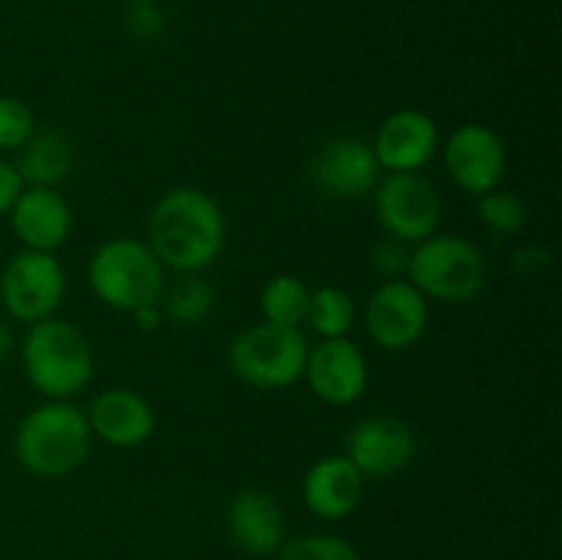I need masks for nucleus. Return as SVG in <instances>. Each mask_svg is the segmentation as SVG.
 <instances>
[{
    "instance_id": "nucleus-1",
    "label": "nucleus",
    "mask_w": 562,
    "mask_h": 560,
    "mask_svg": "<svg viewBox=\"0 0 562 560\" xmlns=\"http://www.w3.org/2000/svg\"><path fill=\"white\" fill-rule=\"evenodd\" d=\"M165 269L201 275L225 247V214L201 187H173L148 214V239Z\"/></svg>"
},
{
    "instance_id": "nucleus-10",
    "label": "nucleus",
    "mask_w": 562,
    "mask_h": 560,
    "mask_svg": "<svg viewBox=\"0 0 562 560\" xmlns=\"http://www.w3.org/2000/svg\"><path fill=\"white\" fill-rule=\"evenodd\" d=\"M313 187L324 198L333 201H360L371 195L376 181L382 179V168L376 163L371 143L360 137H333L311 159Z\"/></svg>"
},
{
    "instance_id": "nucleus-4",
    "label": "nucleus",
    "mask_w": 562,
    "mask_h": 560,
    "mask_svg": "<svg viewBox=\"0 0 562 560\" xmlns=\"http://www.w3.org/2000/svg\"><path fill=\"white\" fill-rule=\"evenodd\" d=\"M88 285L104 307L132 313L159 302L165 267L143 239L115 236L102 242L88 261Z\"/></svg>"
},
{
    "instance_id": "nucleus-20",
    "label": "nucleus",
    "mask_w": 562,
    "mask_h": 560,
    "mask_svg": "<svg viewBox=\"0 0 562 560\" xmlns=\"http://www.w3.org/2000/svg\"><path fill=\"white\" fill-rule=\"evenodd\" d=\"M165 318L176 327H195L214 311V289L201 275H179L159 296Z\"/></svg>"
},
{
    "instance_id": "nucleus-22",
    "label": "nucleus",
    "mask_w": 562,
    "mask_h": 560,
    "mask_svg": "<svg viewBox=\"0 0 562 560\" xmlns=\"http://www.w3.org/2000/svg\"><path fill=\"white\" fill-rule=\"evenodd\" d=\"M307 302H311V289L300 275H274L261 291V316L263 322L278 324V327H302L307 316Z\"/></svg>"
},
{
    "instance_id": "nucleus-12",
    "label": "nucleus",
    "mask_w": 562,
    "mask_h": 560,
    "mask_svg": "<svg viewBox=\"0 0 562 560\" xmlns=\"http://www.w3.org/2000/svg\"><path fill=\"white\" fill-rule=\"evenodd\" d=\"M302 379L329 406H349L368 390V360L351 338H327L307 349Z\"/></svg>"
},
{
    "instance_id": "nucleus-31",
    "label": "nucleus",
    "mask_w": 562,
    "mask_h": 560,
    "mask_svg": "<svg viewBox=\"0 0 562 560\" xmlns=\"http://www.w3.org/2000/svg\"><path fill=\"white\" fill-rule=\"evenodd\" d=\"M11 346H14V335H11V329L0 322V360H3V357H9Z\"/></svg>"
},
{
    "instance_id": "nucleus-8",
    "label": "nucleus",
    "mask_w": 562,
    "mask_h": 560,
    "mask_svg": "<svg viewBox=\"0 0 562 560\" xmlns=\"http://www.w3.org/2000/svg\"><path fill=\"white\" fill-rule=\"evenodd\" d=\"M64 294L66 272L55 253L20 250L0 272V302L14 322L36 324L55 316Z\"/></svg>"
},
{
    "instance_id": "nucleus-9",
    "label": "nucleus",
    "mask_w": 562,
    "mask_h": 560,
    "mask_svg": "<svg viewBox=\"0 0 562 560\" xmlns=\"http://www.w3.org/2000/svg\"><path fill=\"white\" fill-rule=\"evenodd\" d=\"M442 163L450 181L467 195L477 198L497 190L508 170V152L505 143L492 126L486 124H461L453 135L445 141Z\"/></svg>"
},
{
    "instance_id": "nucleus-15",
    "label": "nucleus",
    "mask_w": 562,
    "mask_h": 560,
    "mask_svg": "<svg viewBox=\"0 0 562 560\" xmlns=\"http://www.w3.org/2000/svg\"><path fill=\"white\" fill-rule=\"evenodd\" d=\"M93 439L119 450L140 448L157 428V415L146 395L132 388H108L86 410Z\"/></svg>"
},
{
    "instance_id": "nucleus-18",
    "label": "nucleus",
    "mask_w": 562,
    "mask_h": 560,
    "mask_svg": "<svg viewBox=\"0 0 562 560\" xmlns=\"http://www.w3.org/2000/svg\"><path fill=\"white\" fill-rule=\"evenodd\" d=\"M225 527L231 541L247 555H272L283 547V511L263 489H241L234 494L225 511Z\"/></svg>"
},
{
    "instance_id": "nucleus-29",
    "label": "nucleus",
    "mask_w": 562,
    "mask_h": 560,
    "mask_svg": "<svg viewBox=\"0 0 562 560\" xmlns=\"http://www.w3.org/2000/svg\"><path fill=\"white\" fill-rule=\"evenodd\" d=\"M549 253L541 250L538 245H530V247H521V250L514 253V264L519 272H541L543 267L549 264Z\"/></svg>"
},
{
    "instance_id": "nucleus-13",
    "label": "nucleus",
    "mask_w": 562,
    "mask_h": 560,
    "mask_svg": "<svg viewBox=\"0 0 562 560\" xmlns=\"http://www.w3.org/2000/svg\"><path fill=\"white\" fill-rule=\"evenodd\" d=\"M417 453V437L395 415H373L355 423L346 439V459L362 478H390L404 470Z\"/></svg>"
},
{
    "instance_id": "nucleus-7",
    "label": "nucleus",
    "mask_w": 562,
    "mask_h": 560,
    "mask_svg": "<svg viewBox=\"0 0 562 560\" xmlns=\"http://www.w3.org/2000/svg\"><path fill=\"white\" fill-rule=\"evenodd\" d=\"M373 214L384 236L417 245L437 234L442 198L423 173H387L373 187Z\"/></svg>"
},
{
    "instance_id": "nucleus-17",
    "label": "nucleus",
    "mask_w": 562,
    "mask_h": 560,
    "mask_svg": "<svg viewBox=\"0 0 562 560\" xmlns=\"http://www.w3.org/2000/svg\"><path fill=\"white\" fill-rule=\"evenodd\" d=\"M366 494V478L346 453L322 456L302 478V500L318 519H344L355 514Z\"/></svg>"
},
{
    "instance_id": "nucleus-30",
    "label": "nucleus",
    "mask_w": 562,
    "mask_h": 560,
    "mask_svg": "<svg viewBox=\"0 0 562 560\" xmlns=\"http://www.w3.org/2000/svg\"><path fill=\"white\" fill-rule=\"evenodd\" d=\"M130 316L135 318L137 327L146 329V333H154V329L162 327V322H165V313H162V307H159V302H151V305L137 307V311H132Z\"/></svg>"
},
{
    "instance_id": "nucleus-26",
    "label": "nucleus",
    "mask_w": 562,
    "mask_h": 560,
    "mask_svg": "<svg viewBox=\"0 0 562 560\" xmlns=\"http://www.w3.org/2000/svg\"><path fill=\"white\" fill-rule=\"evenodd\" d=\"M412 247L406 242L384 236L371 247V269L384 280H406Z\"/></svg>"
},
{
    "instance_id": "nucleus-19",
    "label": "nucleus",
    "mask_w": 562,
    "mask_h": 560,
    "mask_svg": "<svg viewBox=\"0 0 562 560\" xmlns=\"http://www.w3.org/2000/svg\"><path fill=\"white\" fill-rule=\"evenodd\" d=\"M75 148L64 132H33L31 141L16 148L14 168L25 187H58L69 176Z\"/></svg>"
},
{
    "instance_id": "nucleus-5",
    "label": "nucleus",
    "mask_w": 562,
    "mask_h": 560,
    "mask_svg": "<svg viewBox=\"0 0 562 560\" xmlns=\"http://www.w3.org/2000/svg\"><path fill=\"white\" fill-rule=\"evenodd\" d=\"M406 280L426 300L464 305L486 285V258L467 236L431 234L412 247Z\"/></svg>"
},
{
    "instance_id": "nucleus-25",
    "label": "nucleus",
    "mask_w": 562,
    "mask_h": 560,
    "mask_svg": "<svg viewBox=\"0 0 562 560\" xmlns=\"http://www.w3.org/2000/svg\"><path fill=\"white\" fill-rule=\"evenodd\" d=\"M36 132L33 110L20 97H0V152H16Z\"/></svg>"
},
{
    "instance_id": "nucleus-14",
    "label": "nucleus",
    "mask_w": 562,
    "mask_h": 560,
    "mask_svg": "<svg viewBox=\"0 0 562 560\" xmlns=\"http://www.w3.org/2000/svg\"><path fill=\"white\" fill-rule=\"evenodd\" d=\"M439 126L423 110H395L379 124L371 148L387 173H420L439 152Z\"/></svg>"
},
{
    "instance_id": "nucleus-23",
    "label": "nucleus",
    "mask_w": 562,
    "mask_h": 560,
    "mask_svg": "<svg viewBox=\"0 0 562 560\" xmlns=\"http://www.w3.org/2000/svg\"><path fill=\"white\" fill-rule=\"evenodd\" d=\"M477 220L492 236H514L530 223V209L516 192L492 190L477 195Z\"/></svg>"
},
{
    "instance_id": "nucleus-21",
    "label": "nucleus",
    "mask_w": 562,
    "mask_h": 560,
    "mask_svg": "<svg viewBox=\"0 0 562 560\" xmlns=\"http://www.w3.org/2000/svg\"><path fill=\"white\" fill-rule=\"evenodd\" d=\"M305 324L322 340L349 338L351 327L357 324V305L351 294L340 285H322L311 291Z\"/></svg>"
},
{
    "instance_id": "nucleus-6",
    "label": "nucleus",
    "mask_w": 562,
    "mask_h": 560,
    "mask_svg": "<svg viewBox=\"0 0 562 560\" xmlns=\"http://www.w3.org/2000/svg\"><path fill=\"white\" fill-rule=\"evenodd\" d=\"M305 333L300 327L252 324L241 329L228 346V368L239 382L252 390H285L305 373L307 360Z\"/></svg>"
},
{
    "instance_id": "nucleus-32",
    "label": "nucleus",
    "mask_w": 562,
    "mask_h": 560,
    "mask_svg": "<svg viewBox=\"0 0 562 560\" xmlns=\"http://www.w3.org/2000/svg\"><path fill=\"white\" fill-rule=\"evenodd\" d=\"M132 3H157V0H132Z\"/></svg>"
},
{
    "instance_id": "nucleus-2",
    "label": "nucleus",
    "mask_w": 562,
    "mask_h": 560,
    "mask_svg": "<svg viewBox=\"0 0 562 560\" xmlns=\"http://www.w3.org/2000/svg\"><path fill=\"white\" fill-rule=\"evenodd\" d=\"M93 448L86 410L75 401L47 399L33 406L14 432V456L31 475L55 481L80 470Z\"/></svg>"
},
{
    "instance_id": "nucleus-3",
    "label": "nucleus",
    "mask_w": 562,
    "mask_h": 560,
    "mask_svg": "<svg viewBox=\"0 0 562 560\" xmlns=\"http://www.w3.org/2000/svg\"><path fill=\"white\" fill-rule=\"evenodd\" d=\"M25 379L44 399L71 401L93 379V349L80 327L66 318L27 324L20 346Z\"/></svg>"
},
{
    "instance_id": "nucleus-16",
    "label": "nucleus",
    "mask_w": 562,
    "mask_h": 560,
    "mask_svg": "<svg viewBox=\"0 0 562 560\" xmlns=\"http://www.w3.org/2000/svg\"><path fill=\"white\" fill-rule=\"evenodd\" d=\"M22 250L55 253L69 242L75 214L58 187H25L9 212Z\"/></svg>"
},
{
    "instance_id": "nucleus-28",
    "label": "nucleus",
    "mask_w": 562,
    "mask_h": 560,
    "mask_svg": "<svg viewBox=\"0 0 562 560\" xmlns=\"http://www.w3.org/2000/svg\"><path fill=\"white\" fill-rule=\"evenodd\" d=\"M22 190H25V184H22L14 163L0 157V217L11 212V206H14V201L20 198Z\"/></svg>"
},
{
    "instance_id": "nucleus-11",
    "label": "nucleus",
    "mask_w": 562,
    "mask_h": 560,
    "mask_svg": "<svg viewBox=\"0 0 562 560\" xmlns=\"http://www.w3.org/2000/svg\"><path fill=\"white\" fill-rule=\"evenodd\" d=\"M366 329L379 349H412L428 329V300L409 280H384L366 305Z\"/></svg>"
},
{
    "instance_id": "nucleus-24",
    "label": "nucleus",
    "mask_w": 562,
    "mask_h": 560,
    "mask_svg": "<svg viewBox=\"0 0 562 560\" xmlns=\"http://www.w3.org/2000/svg\"><path fill=\"white\" fill-rule=\"evenodd\" d=\"M278 560H360V555L344 538L313 533V536H300L280 547Z\"/></svg>"
},
{
    "instance_id": "nucleus-27",
    "label": "nucleus",
    "mask_w": 562,
    "mask_h": 560,
    "mask_svg": "<svg viewBox=\"0 0 562 560\" xmlns=\"http://www.w3.org/2000/svg\"><path fill=\"white\" fill-rule=\"evenodd\" d=\"M126 22H130V31L140 38H151L162 31V14L154 3H132Z\"/></svg>"
}]
</instances>
